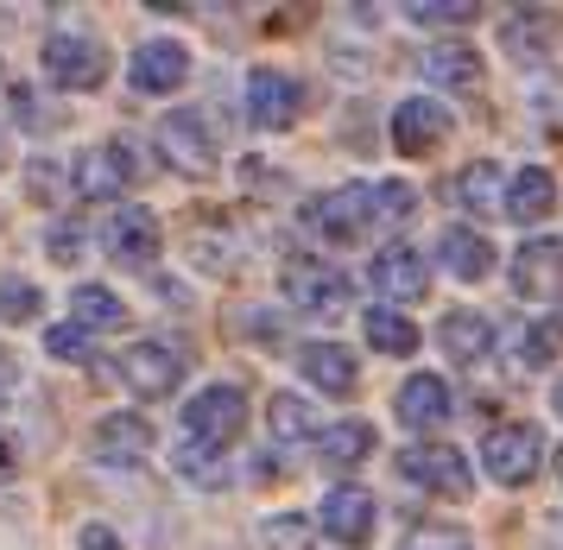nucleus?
Masks as SVG:
<instances>
[{"label":"nucleus","instance_id":"nucleus-1","mask_svg":"<svg viewBox=\"0 0 563 550\" xmlns=\"http://www.w3.org/2000/svg\"><path fill=\"white\" fill-rule=\"evenodd\" d=\"M538 455H544V430L538 425H494L482 437V462L500 487H526L538 475Z\"/></svg>","mask_w":563,"mask_h":550},{"label":"nucleus","instance_id":"nucleus-2","mask_svg":"<svg viewBox=\"0 0 563 550\" xmlns=\"http://www.w3.org/2000/svg\"><path fill=\"white\" fill-rule=\"evenodd\" d=\"M241 425H247V399H241V386H203L197 399L184 405V437H190V443H209V450L234 443Z\"/></svg>","mask_w":563,"mask_h":550},{"label":"nucleus","instance_id":"nucleus-3","mask_svg":"<svg viewBox=\"0 0 563 550\" xmlns=\"http://www.w3.org/2000/svg\"><path fill=\"white\" fill-rule=\"evenodd\" d=\"M310 228L323 241H361L374 228V184H342L330 197L310 202Z\"/></svg>","mask_w":563,"mask_h":550},{"label":"nucleus","instance_id":"nucleus-4","mask_svg":"<svg viewBox=\"0 0 563 550\" xmlns=\"http://www.w3.org/2000/svg\"><path fill=\"white\" fill-rule=\"evenodd\" d=\"M184 367H190V354L165 349V342H133V349L121 354V374H128V386L140 399H172L184 386Z\"/></svg>","mask_w":563,"mask_h":550},{"label":"nucleus","instance_id":"nucleus-5","mask_svg":"<svg viewBox=\"0 0 563 550\" xmlns=\"http://www.w3.org/2000/svg\"><path fill=\"white\" fill-rule=\"evenodd\" d=\"M158 146H165V158H172V172H184V177L216 172V140H209V127H203L197 108L165 114V121H158Z\"/></svg>","mask_w":563,"mask_h":550},{"label":"nucleus","instance_id":"nucleus-6","mask_svg":"<svg viewBox=\"0 0 563 550\" xmlns=\"http://www.w3.org/2000/svg\"><path fill=\"white\" fill-rule=\"evenodd\" d=\"M399 475L443 494V501H468V462L450 443H411V450H399Z\"/></svg>","mask_w":563,"mask_h":550},{"label":"nucleus","instance_id":"nucleus-7","mask_svg":"<svg viewBox=\"0 0 563 550\" xmlns=\"http://www.w3.org/2000/svg\"><path fill=\"white\" fill-rule=\"evenodd\" d=\"M45 76H52L57 89H96L108 76V51L96 38L57 32V38H45Z\"/></svg>","mask_w":563,"mask_h":550},{"label":"nucleus","instance_id":"nucleus-8","mask_svg":"<svg viewBox=\"0 0 563 550\" xmlns=\"http://www.w3.org/2000/svg\"><path fill=\"white\" fill-rule=\"evenodd\" d=\"M285 292H291V304H305L317 317H335V310H349V298H355L349 273H335L323 260H291L285 266Z\"/></svg>","mask_w":563,"mask_h":550},{"label":"nucleus","instance_id":"nucleus-9","mask_svg":"<svg viewBox=\"0 0 563 550\" xmlns=\"http://www.w3.org/2000/svg\"><path fill=\"white\" fill-rule=\"evenodd\" d=\"M298 108H305V82H298V76H285V70L247 76V114H254V127L279 133V127L298 121Z\"/></svg>","mask_w":563,"mask_h":550},{"label":"nucleus","instance_id":"nucleus-10","mask_svg":"<svg viewBox=\"0 0 563 550\" xmlns=\"http://www.w3.org/2000/svg\"><path fill=\"white\" fill-rule=\"evenodd\" d=\"M512 292L526 304H551L563 292V241H526L512 253Z\"/></svg>","mask_w":563,"mask_h":550},{"label":"nucleus","instance_id":"nucleus-11","mask_svg":"<svg viewBox=\"0 0 563 550\" xmlns=\"http://www.w3.org/2000/svg\"><path fill=\"white\" fill-rule=\"evenodd\" d=\"M443 140H450V114H443L437 101L411 96V101H399V108H393V146H399V152L424 158V152H437Z\"/></svg>","mask_w":563,"mask_h":550},{"label":"nucleus","instance_id":"nucleus-12","mask_svg":"<svg viewBox=\"0 0 563 550\" xmlns=\"http://www.w3.org/2000/svg\"><path fill=\"white\" fill-rule=\"evenodd\" d=\"M89 450H96V462H108V469H133V462H146V450H153V425L133 418V411H114V418L96 425Z\"/></svg>","mask_w":563,"mask_h":550},{"label":"nucleus","instance_id":"nucleus-13","mask_svg":"<svg viewBox=\"0 0 563 550\" xmlns=\"http://www.w3.org/2000/svg\"><path fill=\"white\" fill-rule=\"evenodd\" d=\"M374 292H380L386 304H424V292H431V266H424V253L386 248L380 260H374Z\"/></svg>","mask_w":563,"mask_h":550},{"label":"nucleus","instance_id":"nucleus-14","mask_svg":"<svg viewBox=\"0 0 563 550\" xmlns=\"http://www.w3.org/2000/svg\"><path fill=\"white\" fill-rule=\"evenodd\" d=\"M323 531H330L335 544L361 550L374 538V494H367V487H330V501H323Z\"/></svg>","mask_w":563,"mask_h":550},{"label":"nucleus","instance_id":"nucleus-15","mask_svg":"<svg viewBox=\"0 0 563 550\" xmlns=\"http://www.w3.org/2000/svg\"><path fill=\"white\" fill-rule=\"evenodd\" d=\"M140 172L128 158V146H96V152H82L77 158V190L89 202H114L121 190H128V177Z\"/></svg>","mask_w":563,"mask_h":550},{"label":"nucleus","instance_id":"nucleus-16","mask_svg":"<svg viewBox=\"0 0 563 550\" xmlns=\"http://www.w3.org/2000/svg\"><path fill=\"white\" fill-rule=\"evenodd\" d=\"M450 380H437V374H411L406 386H399V425L406 430H437V425H450Z\"/></svg>","mask_w":563,"mask_h":550},{"label":"nucleus","instance_id":"nucleus-17","mask_svg":"<svg viewBox=\"0 0 563 550\" xmlns=\"http://www.w3.org/2000/svg\"><path fill=\"white\" fill-rule=\"evenodd\" d=\"M437 342H443V354H450L456 367H482L487 349H494V323H487L482 310H450V317L437 323Z\"/></svg>","mask_w":563,"mask_h":550},{"label":"nucleus","instance_id":"nucleus-18","mask_svg":"<svg viewBox=\"0 0 563 550\" xmlns=\"http://www.w3.org/2000/svg\"><path fill=\"white\" fill-rule=\"evenodd\" d=\"M184 70H190V51L172 45V38H153V45L133 51V89H146V96H165V89H178Z\"/></svg>","mask_w":563,"mask_h":550},{"label":"nucleus","instance_id":"nucleus-19","mask_svg":"<svg viewBox=\"0 0 563 550\" xmlns=\"http://www.w3.org/2000/svg\"><path fill=\"white\" fill-rule=\"evenodd\" d=\"M298 367H305V380L323 386V393H355V380H361L355 354L342 349V342H305V349H298Z\"/></svg>","mask_w":563,"mask_h":550},{"label":"nucleus","instance_id":"nucleus-20","mask_svg":"<svg viewBox=\"0 0 563 550\" xmlns=\"http://www.w3.org/2000/svg\"><path fill=\"white\" fill-rule=\"evenodd\" d=\"M108 253L121 260V266H153L158 253V222L146 209H121L114 222H108Z\"/></svg>","mask_w":563,"mask_h":550},{"label":"nucleus","instance_id":"nucleus-21","mask_svg":"<svg viewBox=\"0 0 563 550\" xmlns=\"http://www.w3.org/2000/svg\"><path fill=\"white\" fill-rule=\"evenodd\" d=\"M418 64H424V76L437 89H462V96L482 89V51H468V45H431Z\"/></svg>","mask_w":563,"mask_h":550},{"label":"nucleus","instance_id":"nucleus-22","mask_svg":"<svg viewBox=\"0 0 563 550\" xmlns=\"http://www.w3.org/2000/svg\"><path fill=\"white\" fill-rule=\"evenodd\" d=\"M551 209H558V177L538 172V165H526V172L512 177V190H507V216L532 228V222H544Z\"/></svg>","mask_w":563,"mask_h":550},{"label":"nucleus","instance_id":"nucleus-23","mask_svg":"<svg viewBox=\"0 0 563 550\" xmlns=\"http://www.w3.org/2000/svg\"><path fill=\"white\" fill-rule=\"evenodd\" d=\"M437 248H443V266L456 278H468V285L494 273V248H487V234H475V228H443Z\"/></svg>","mask_w":563,"mask_h":550},{"label":"nucleus","instance_id":"nucleus-24","mask_svg":"<svg viewBox=\"0 0 563 550\" xmlns=\"http://www.w3.org/2000/svg\"><path fill=\"white\" fill-rule=\"evenodd\" d=\"M172 469H178L184 481H197V487H229V475H234L229 462H222V450H209V443H190V437L178 443Z\"/></svg>","mask_w":563,"mask_h":550},{"label":"nucleus","instance_id":"nucleus-25","mask_svg":"<svg viewBox=\"0 0 563 550\" xmlns=\"http://www.w3.org/2000/svg\"><path fill=\"white\" fill-rule=\"evenodd\" d=\"M374 455V430L367 425H335V430H323V469H355V462H367Z\"/></svg>","mask_w":563,"mask_h":550},{"label":"nucleus","instance_id":"nucleus-26","mask_svg":"<svg viewBox=\"0 0 563 550\" xmlns=\"http://www.w3.org/2000/svg\"><path fill=\"white\" fill-rule=\"evenodd\" d=\"M456 197L468 202L475 216H487L494 202L507 209V197H500V165H494V158H475V165H468V172L456 177Z\"/></svg>","mask_w":563,"mask_h":550},{"label":"nucleus","instance_id":"nucleus-27","mask_svg":"<svg viewBox=\"0 0 563 550\" xmlns=\"http://www.w3.org/2000/svg\"><path fill=\"white\" fill-rule=\"evenodd\" d=\"M77 329H121L128 323V310H121V298L108 292V285H77Z\"/></svg>","mask_w":563,"mask_h":550},{"label":"nucleus","instance_id":"nucleus-28","mask_svg":"<svg viewBox=\"0 0 563 550\" xmlns=\"http://www.w3.org/2000/svg\"><path fill=\"white\" fill-rule=\"evenodd\" d=\"M361 329H367V342H374L380 354H411L418 349V329H411L399 310H367V323Z\"/></svg>","mask_w":563,"mask_h":550},{"label":"nucleus","instance_id":"nucleus-29","mask_svg":"<svg viewBox=\"0 0 563 550\" xmlns=\"http://www.w3.org/2000/svg\"><path fill=\"white\" fill-rule=\"evenodd\" d=\"M411 209H418V190L411 184H374V222L380 228H406Z\"/></svg>","mask_w":563,"mask_h":550},{"label":"nucleus","instance_id":"nucleus-30","mask_svg":"<svg viewBox=\"0 0 563 550\" xmlns=\"http://www.w3.org/2000/svg\"><path fill=\"white\" fill-rule=\"evenodd\" d=\"M406 13L418 25H475V20H482V7H475V0H411Z\"/></svg>","mask_w":563,"mask_h":550},{"label":"nucleus","instance_id":"nucleus-31","mask_svg":"<svg viewBox=\"0 0 563 550\" xmlns=\"http://www.w3.org/2000/svg\"><path fill=\"white\" fill-rule=\"evenodd\" d=\"M266 418H273V430H279L285 443H291V437H310V430H317V425H310V405L298 399V393H279Z\"/></svg>","mask_w":563,"mask_h":550},{"label":"nucleus","instance_id":"nucleus-32","mask_svg":"<svg viewBox=\"0 0 563 550\" xmlns=\"http://www.w3.org/2000/svg\"><path fill=\"white\" fill-rule=\"evenodd\" d=\"M32 310H38V285L7 278V285H0V323H26Z\"/></svg>","mask_w":563,"mask_h":550},{"label":"nucleus","instance_id":"nucleus-33","mask_svg":"<svg viewBox=\"0 0 563 550\" xmlns=\"http://www.w3.org/2000/svg\"><path fill=\"white\" fill-rule=\"evenodd\" d=\"M266 544L273 550H310V519H298V513L266 519Z\"/></svg>","mask_w":563,"mask_h":550},{"label":"nucleus","instance_id":"nucleus-34","mask_svg":"<svg viewBox=\"0 0 563 550\" xmlns=\"http://www.w3.org/2000/svg\"><path fill=\"white\" fill-rule=\"evenodd\" d=\"M406 550H468V538L456 526H418L406 538Z\"/></svg>","mask_w":563,"mask_h":550},{"label":"nucleus","instance_id":"nucleus-35","mask_svg":"<svg viewBox=\"0 0 563 550\" xmlns=\"http://www.w3.org/2000/svg\"><path fill=\"white\" fill-rule=\"evenodd\" d=\"M45 349H52L57 361H82V354H89V329L64 323V329H52V336H45Z\"/></svg>","mask_w":563,"mask_h":550},{"label":"nucleus","instance_id":"nucleus-36","mask_svg":"<svg viewBox=\"0 0 563 550\" xmlns=\"http://www.w3.org/2000/svg\"><path fill=\"white\" fill-rule=\"evenodd\" d=\"M77 248H82V228L77 222L52 228V260H64V266H70V260H77Z\"/></svg>","mask_w":563,"mask_h":550},{"label":"nucleus","instance_id":"nucleus-37","mask_svg":"<svg viewBox=\"0 0 563 550\" xmlns=\"http://www.w3.org/2000/svg\"><path fill=\"white\" fill-rule=\"evenodd\" d=\"M538 342H544V354H558V349H563V304H551V317L538 323Z\"/></svg>","mask_w":563,"mask_h":550},{"label":"nucleus","instance_id":"nucleus-38","mask_svg":"<svg viewBox=\"0 0 563 550\" xmlns=\"http://www.w3.org/2000/svg\"><path fill=\"white\" fill-rule=\"evenodd\" d=\"M77 550H121V538H114L108 526H82L77 531Z\"/></svg>","mask_w":563,"mask_h":550},{"label":"nucleus","instance_id":"nucleus-39","mask_svg":"<svg viewBox=\"0 0 563 550\" xmlns=\"http://www.w3.org/2000/svg\"><path fill=\"white\" fill-rule=\"evenodd\" d=\"M551 405H558V411H563V380H558V393H551Z\"/></svg>","mask_w":563,"mask_h":550},{"label":"nucleus","instance_id":"nucleus-40","mask_svg":"<svg viewBox=\"0 0 563 550\" xmlns=\"http://www.w3.org/2000/svg\"><path fill=\"white\" fill-rule=\"evenodd\" d=\"M558 475H563V450H558Z\"/></svg>","mask_w":563,"mask_h":550}]
</instances>
